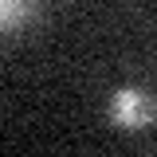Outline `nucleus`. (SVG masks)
I'll return each mask as SVG.
<instances>
[{
	"label": "nucleus",
	"mask_w": 157,
	"mask_h": 157,
	"mask_svg": "<svg viewBox=\"0 0 157 157\" xmlns=\"http://www.w3.org/2000/svg\"><path fill=\"white\" fill-rule=\"evenodd\" d=\"M114 118L126 130H145V126L153 122V98L145 94V90H118Z\"/></svg>",
	"instance_id": "obj_1"
},
{
	"label": "nucleus",
	"mask_w": 157,
	"mask_h": 157,
	"mask_svg": "<svg viewBox=\"0 0 157 157\" xmlns=\"http://www.w3.org/2000/svg\"><path fill=\"white\" fill-rule=\"evenodd\" d=\"M28 8H32V0H0V28L4 24H20L28 16Z\"/></svg>",
	"instance_id": "obj_2"
}]
</instances>
